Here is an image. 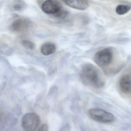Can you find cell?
<instances>
[{
	"label": "cell",
	"mask_w": 131,
	"mask_h": 131,
	"mask_svg": "<svg viewBox=\"0 0 131 131\" xmlns=\"http://www.w3.org/2000/svg\"><path fill=\"white\" fill-rule=\"evenodd\" d=\"M81 78L84 84L96 88L104 85V83L95 67L90 64L84 65L81 70Z\"/></svg>",
	"instance_id": "1"
},
{
	"label": "cell",
	"mask_w": 131,
	"mask_h": 131,
	"mask_svg": "<svg viewBox=\"0 0 131 131\" xmlns=\"http://www.w3.org/2000/svg\"><path fill=\"white\" fill-rule=\"evenodd\" d=\"M88 114L91 119L99 122L108 123L113 122L115 119L112 114L102 109H90Z\"/></svg>",
	"instance_id": "2"
},
{
	"label": "cell",
	"mask_w": 131,
	"mask_h": 131,
	"mask_svg": "<svg viewBox=\"0 0 131 131\" xmlns=\"http://www.w3.org/2000/svg\"><path fill=\"white\" fill-rule=\"evenodd\" d=\"M40 122V119L39 116L34 113H26L22 119V126L26 131H35Z\"/></svg>",
	"instance_id": "3"
},
{
	"label": "cell",
	"mask_w": 131,
	"mask_h": 131,
	"mask_svg": "<svg viewBox=\"0 0 131 131\" xmlns=\"http://www.w3.org/2000/svg\"><path fill=\"white\" fill-rule=\"evenodd\" d=\"M113 59V53L110 49L100 50L94 55V61L100 67H105L111 63Z\"/></svg>",
	"instance_id": "4"
},
{
	"label": "cell",
	"mask_w": 131,
	"mask_h": 131,
	"mask_svg": "<svg viewBox=\"0 0 131 131\" xmlns=\"http://www.w3.org/2000/svg\"><path fill=\"white\" fill-rule=\"evenodd\" d=\"M41 8L45 13L52 15L53 16L64 8L60 1L54 0L44 1L41 6Z\"/></svg>",
	"instance_id": "5"
},
{
	"label": "cell",
	"mask_w": 131,
	"mask_h": 131,
	"mask_svg": "<svg viewBox=\"0 0 131 131\" xmlns=\"http://www.w3.org/2000/svg\"><path fill=\"white\" fill-rule=\"evenodd\" d=\"M31 25L30 21L26 18H18L15 20L10 25V29L13 32H21L28 30Z\"/></svg>",
	"instance_id": "6"
},
{
	"label": "cell",
	"mask_w": 131,
	"mask_h": 131,
	"mask_svg": "<svg viewBox=\"0 0 131 131\" xmlns=\"http://www.w3.org/2000/svg\"><path fill=\"white\" fill-rule=\"evenodd\" d=\"M64 4L70 7L80 10L86 9L89 6V3L86 1H65Z\"/></svg>",
	"instance_id": "7"
},
{
	"label": "cell",
	"mask_w": 131,
	"mask_h": 131,
	"mask_svg": "<svg viewBox=\"0 0 131 131\" xmlns=\"http://www.w3.org/2000/svg\"><path fill=\"white\" fill-rule=\"evenodd\" d=\"M119 87L121 90L124 93L131 92V77L129 75L123 76L119 82Z\"/></svg>",
	"instance_id": "8"
},
{
	"label": "cell",
	"mask_w": 131,
	"mask_h": 131,
	"mask_svg": "<svg viewBox=\"0 0 131 131\" xmlns=\"http://www.w3.org/2000/svg\"><path fill=\"white\" fill-rule=\"evenodd\" d=\"M56 47L53 43L47 42L43 43L40 48L41 53L44 56H47L53 54L56 52Z\"/></svg>",
	"instance_id": "9"
},
{
	"label": "cell",
	"mask_w": 131,
	"mask_h": 131,
	"mask_svg": "<svg viewBox=\"0 0 131 131\" xmlns=\"http://www.w3.org/2000/svg\"><path fill=\"white\" fill-rule=\"evenodd\" d=\"M131 7L128 5H119L117 6L116 12L118 15H124L127 13L131 9Z\"/></svg>",
	"instance_id": "10"
},
{
	"label": "cell",
	"mask_w": 131,
	"mask_h": 131,
	"mask_svg": "<svg viewBox=\"0 0 131 131\" xmlns=\"http://www.w3.org/2000/svg\"><path fill=\"white\" fill-rule=\"evenodd\" d=\"M21 42H22V45L26 49L31 50L35 49V47H36L35 44L30 40H22Z\"/></svg>",
	"instance_id": "11"
},
{
	"label": "cell",
	"mask_w": 131,
	"mask_h": 131,
	"mask_svg": "<svg viewBox=\"0 0 131 131\" xmlns=\"http://www.w3.org/2000/svg\"><path fill=\"white\" fill-rule=\"evenodd\" d=\"M25 6L24 3L22 1H17L14 4L13 8L16 11H20L24 9Z\"/></svg>",
	"instance_id": "12"
},
{
	"label": "cell",
	"mask_w": 131,
	"mask_h": 131,
	"mask_svg": "<svg viewBox=\"0 0 131 131\" xmlns=\"http://www.w3.org/2000/svg\"><path fill=\"white\" fill-rule=\"evenodd\" d=\"M48 128H49V127L47 124H43L39 128L37 131H48Z\"/></svg>",
	"instance_id": "13"
}]
</instances>
